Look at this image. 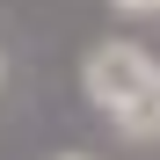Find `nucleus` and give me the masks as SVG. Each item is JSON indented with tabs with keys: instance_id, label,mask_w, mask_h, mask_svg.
I'll return each mask as SVG.
<instances>
[{
	"instance_id": "nucleus-4",
	"label": "nucleus",
	"mask_w": 160,
	"mask_h": 160,
	"mask_svg": "<svg viewBox=\"0 0 160 160\" xmlns=\"http://www.w3.org/2000/svg\"><path fill=\"white\" fill-rule=\"evenodd\" d=\"M58 160H95V153H58Z\"/></svg>"
},
{
	"instance_id": "nucleus-1",
	"label": "nucleus",
	"mask_w": 160,
	"mask_h": 160,
	"mask_svg": "<svg viewBox=\"0 0 160 160\" xmlns=\"http://www.w3.org/2000/svg\"><path fill=\"white\" fill-rule=\"evenodd\" d=\"M153 73H160V66L146 58L138 44H95V51H88V66H80V88H88V102L109 117V109H124V102L146 88Z\"/></svg>"
},
{
	"instance_id": "nucleus-2",
	"label": "nucleus",
	"mask_w": 160,
	"mask_h": 160,
	"mask_svg": "<svg viewBox=\"0 0 160 160\" xmlns=\"http://www.w3.org/2000/svg\"><path fill=\"white\" fill-rule=\"evenodd\" d=\"M109 124L124 131V138H138V146H146V138H160V73L124 102V109H109Z\"/></svg>"
},
{
	"instance_id": "nucleus-3",
	"label": "nucleus",
	"mask_w": 160,
	"mask_h": 160,
	"mask_svg": "<svg viewBox=\"0 0 160 160\" xmlns=\"http://www.w3.org/2000/svg\"><path fill=\"white\" fill-rule=\"evenodd\" d=\"M117 15H160V0H109Z\"/></svg>"
}]
</instances>
